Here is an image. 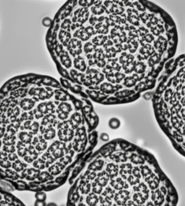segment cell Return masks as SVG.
Masks as SVG:
<instances>
[{
    "mask_svg": "<svg viewBox=\"0 0 185 206\" xmlns=\"http://www.w3.org/2000/svg\"><path fill=\"white\" fill-rule=\"evenodd\" d=\"M98 124L91 100L55 78H11L0 89V181L19 191L58 188L93 152Z\"/></svg>",
    "mask_w": 185,
    "mask_h": 206,
    "instance_id": "cell-1",
    "label": "cell"
},
{
    "mask_svg": "<svg viewBox=\"0 0 185 206\" xmlns=\"http://www.w3.org/2000/svg\"><path fill=\"white\" fill-rule=\"evenodd\" d=\"M87 20L64 36L59 68L76 80L149 88L171 56L170 19L147 1H88Z\"/></svg>",
    "mask_w": 185,
    "mask_h": 206,
    "instance_id": "cell-2",
    "label": "cell"
},
{
    "mask_svg": "<svg viewBox=\"0 0 185 206\" xmlns=\"http://www.w3.org/2000/svg\"><path fill=\"white\" fill-rule=\"evenodd\" d=\"M71 185L66 206H176L179 200L155 156L120 138L93 151Z\"/></svg>",
    "mask_w": 185,
    "mask_h": 206,
    "instance_id": "cell-3",
    "label": "cell"
},
{
    "mask_svg": "<svg viewBox=\"0 0 185 206\" xmlns=\"http://www.w3.org/2000/svg\"><path fill=\"white\" fill-rule=\"evenodd\" d=\"M163 74L152 98L156 121L175 150L185 156V58Z\"/></svg>",
    "mask_w": 185,
    "mask_h": 206,
    "instance_id": "cell-4",
    "label": "cell"
},
{
    "mask_svg": "<svg viewBox=\"0 0 185 206\" xmlns=\"http://www.w3.org/2000/svg\"><path fill=\"white\" fill-rule=\"evenodd\" d=\"M0 206H26L22 201L0 186Z\"/></svg>",
    "mask_w": 185,
    "mask_h": 206,
    "instance_id": "cell-5",
    "label": "cell"
},
{
    "mask_svg": "<svg viewBox=\"0 0 185 206\" xmlns=\"http://www.w3.org/2000/svg\"><path fill=\"white\" fill-rule=\"evenodd\" d=\"M109 125L110 128L112 129H117L120 128V121L116 118H112L109 121Z\"/></svg>",
    "mask_w": 185,
    "mask_h": 206,
    "instance_id": "cell-6",
    "label": "cell"
},
{
    "mask_svg": "<svg viewBox=\"0 0 185 206\" xmlns=\"http://www.w3.org/2000/svg\"><path fill=\"white\" fill-rule=\"evenodd\" d=\"M35 197L37 201H46V198H47V195L46 194V192H45L44 191H39L35 192Z\"/></svg>",
    "mask_w": 185,
    "mask_h": 206,
    "instance_id": "cell-7",
    "label": "cell"
},
{
    "mask_svg": "<svg viewBox=\"0 0 185 206\" xmlns=\"http://www.w3.org/2000/svg\"><path fill=\"white\" fill-rule=\"evenodd\" d=\"M100 139L104 142H108L109 141V137L108 134L106 133H102L100 135Z\"/></svg>",
    "mask_w": 185,
    "mask_h": 206,
    "instance_id": "cell-8",
    "label": "cell"
},
{
    "mask_svg": "<svg viewBox=\"0 0 185 206\" xmlns=\"http://www.w3.org/2000/svg\"><path fill=\"white\" fill-rule=\"evenodd\" d=\"M46 201H35L34 206H46Z\"/></svg>",
    "mask_w": 185,
    "mask_h": 206,
    "instance_id": "cell-9",
    "label": "cell"
},
{
    "mask_svg": "<svg viewBox=\"0 0 185 206\" xmlns=\"http://www.w3.org/2000/svg\"><path fill=\"white\" fill-rule=\"evenodd\" d=\"M46 206H58L56 203L54 202H49L48 204L46 205Z\"/></svg>",
    "mask_w": 185,
    "mask_h": 206,
    "instance_id": "cell-10",
    "label": "cell"
}]
</instances>
